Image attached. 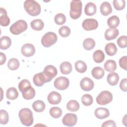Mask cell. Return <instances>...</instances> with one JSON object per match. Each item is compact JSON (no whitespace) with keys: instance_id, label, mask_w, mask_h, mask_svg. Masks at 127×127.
I'll return each mask as SVG.
<instances>
[{"instance_id":"17","label":"cell","mask_w":127,"mask_h":127,"mask_svg":"<svg viewBox=\"0 0 127 127\" xmlns=\"http://www.w3.org/2000/svg\"><path fill=\"white\" fill-rule=\"evenodd\" d=\"M0 24L2 26H7L10 23V19L7 15V12L4 8H0Z\"/></svg>"},{"instance_id":"37","label":"cell","mask_w":127,"mask_h":127,"mask_svg":"<svg viewBox=\"0 0 127 127\" xmlns=\"http://www.w3.org/2000/svg\"><path fill=\"white\" fill-rule=\"evenodd\" d=\"M35 89L32 87L26 91L22 93V97L26 100H31L33 99L35 96Z\"/></svg>"},{"instance_id":"31","label":"cell","mask_w":127,"mask_h":127,"mask_svg":"<svg viewBox=\"0 0 127 127\" xmlns=\"http://www.w3.org/2000/svg\"><path fill=\"white\" fill-rule=\"evenodd\" d=\"M30 81L27 79H23L18 84V88L21 93L26 91L31 87Z\"/></svg>"},{"instance_id":"30","label":"cell","mask_w":127,"mask_h":127,"mask_svg":"<svg viewBox=\"0 0 127 127\" xmlns=\"http://www.w3.org/2000/svg\"><path fill=\"white\" fill-rule=\"evenodd\" d=\"M105 69L109 72H113L117 68V64L115 61L112 60H107L104 64Z\"/></svg>"},{"instance_id":"15","label":"cell","mask_w":127,"mask_h":127,"mask_svg":"<svg viewBox=\"0 0 127 127\" xmlns=\"http://www.w3.org/2000/svg\"><path fill=\"white\" fill-rule=\"evenodd\" d=\"M94 115L99 119H104L109 116L110 112L107 108L100 107L97 108L95 110Z\"/></svg>"},{"instance_id":"47","label":"cell","mask_w":127,"mask_h":127,"mask_svg":"<svg viewBox=\"0 0 127 127\" xmlns=\"http://www.w3.org/2000/svg\"><path fill=\"white\" fill-rule=\"evenodd\" d=\"M0 64L2 65L6 61V56L2 52L0 53Z\"/></svg>"},{"instance_id":"10","label":"cell","mask_w":127,"mask_h":127,"mask_svg":"<svg viewBox=\"0 0 127 127\" xmlns=\"http://www.w3.org/2000/svg\"><path fill=\"white\" fill-rule=\"evenodd\" d=\"M34 84L38 87L43 86L46 82H49L48 79L45 75L43 72L35 74L33 78Z\"/></svg>"},{"instance_id":"13","label":"cell","mask_w":127,"mask_h":127,"mask_svg":"<svg viewBox=\"0 0 127 127\" xmlns=\"http://www.w3.org/2000/svg\"><path fill=\"white\" fill-rule=\"evenodd\" d=\"M80 86L83 90L85 91H89L93 88L94 86V83L91 79L85 77L81 80L80 82Z\"/></svg>"},{"instance_id":"46","label":"cell","mask_w":127,"mask_h":127,"mask_svg":"<svg viewBox=\"0 0 127 127\" xmlns=\"http://www.w3.org/2000/svg\"><path fill=\"white\" fill-rule=\"evenodd\" d=\"M102 127H116V125L115 122L113 120H108L106 122H105L102 125Z\"/></svg>"},{"instance_id":"40","label":"cell","mask_w":127,"mask_h":127,"mask_svg":"<svg viewBox=\"0 0 127 127\" xmlns=\"http://www.w3.org/2000/svg\"><path fill=\"white\" fill-rule=\"evenodd\" d=\"M54 21L57 25H63L66 21V17L63 13H58L55 16Z\"/></svg>"},{"instance_id":"5","label":"cell","mask_w":127,"mask_h":127,"mask_svg":"<svg viewBox=\"0 0 127 127\" xmlns=\"http://www.w3.org/2000/svg\"><path fill=\"white\" fill-rule=\"evenodd\" d=\"M57 35L55 33L48 32L42 37L41 39V43L44 47L48 48L55 44L57 41Z\"/></svg>"},{"instance_id":"12","label":"cell","mask_w":127,"mask_h":127,"mask_svg":"<svg viewBox=\"0 0 127 127\" xmlns=\"http://www.w3.org/2000/svg\"><path fill=\"white\" fill-rule=\"evenodd\" d=\"M22 54L26 57H30L34 55L35 53V48L33 45L30 43L24 44L21 47Z\"/></svg>"},{"instance_id":"2","label":"cell","mask_w":127,"mask_h":127,"mask_svg":"<svg viewBox=\"0 0 127 127\" xmlns=\"http://www.w3.org/2000/svg\"><path fill=\"white\" fill-rule=\"evenodd\" d=\"M18 116L22 125L29 127L33 123V117L32 111L28 108H23L20 110Z\"/></svg>"},{"instance_id":"44","label":"cell","mask_w":127,"mask_h":127,"mask_svg":"<svg viewBox=\"0 0 127 127\" xmlns=\"http://www.w3.org/2000/svg\"><path fill=\"white\" fill-rule=\"evenodd\" d=\"M127 57L124 56L121 58L119 60V65L120 67L125 70H127Z\"/></svg>"},{"instance_id":"8","label":"cell","mask_w":127,"mask_h":127,"mask_svg":"<svg viewBox=\"0 0 127 127\" xmlns=\"http://www.w3.org/2000/svg\"><path fill=\"white\" fill-rule=\"evenodd\" d=\"M77 117L72 113H67L63 117L62 123L64 125L68 127L74 126L77 123Z\"/></svg>"},{"instance_id":"20","label":"cell","mask_w":127,"mask_h":127,"mask_svg":"<svg viewBox=\"0 0 127 127\" xmlns=\"http://www.w3.org/2000/svg\"><path fill=\"white\" fill-rule=\"evenodd\" d=\"M107 80L110 85L112 86L116 85L119 80V76L118 73L112 72L108 74L107 77Z\"/></svg>"},{"instance_id":"22","label":"cell","mask_w":127,"mask_h":127,"mask_svg":"<svg viewBox=\"0 0 127 127\" xmlns=\"http://www.w3.org/2000/svg\"><path fill=\"white\" fill-rule=\"evenodd\" d=\"M105 51L108 56H113L117 53V48L114 43H109L106 45Z\"/></svg>"},{"instance_id":"25","label":"cell","mask_w":127,"mask_h":127,"mask_svg":"<svg viewBox=\"0 0 127 127\" xmlns=\"http://www.w3.org/2000/svg\"><path fill=\"white\" fill-rule=\"evenodd\" d=\"M31 28L36 31H40L43 29L44 23L41 19H36L32 21L30 23Z\"/></svg>"},{"instance_id":"43","label":"cell","mask_w":127,"mask_h":127,"mask_svg":"<svg viewBox=\"0 0 127 127\" xmlns=\"http://www.w3.org/2000/svg\"><path fill=\"white\" fill-rule=\"evenodd\" d=\"M117 44L121 48H125L127 46V38L125 35L120 37L117 40Z\"/></svg>"},{"instance_id":"39","label":"cell","mask_w":127,"mask_h":127,"mask_svg":"<svg viewBox=\"0 0 127 127\" xmlns=\"http://www.w3.org/2000/svg\"><path fill=\"white\" fill-rule=\"evenodd\" d=\"M9 120L8 113L4 110H0V123L1 125H6Z\"/></svg>"},{"instance_id":"3","label":"cell","mask_w":127,"mask_h":127,"mask_svg":"<svg viewBox=\"0 0 127 127\" xmlns=\"http://www.w3.org/2000/svg\"><path fill=\"white\" fill-rule=\"evenodd\" d=\"M82 3L80 0H73L70 2V16L73 19L78 18L82 13Z\"/></svg>"},{"instance_id":"6","label":"cell","mask_w":127,"mask_h":127,"mask_svg":"<svg viewBox=\"0 0 127 127\" xmlns=\"http://www.w3.org/2000/svg\"><path fill=\"white\" fill-rule=\"evenodd\" d=\"M113 100L112 94L109 91H103L96 97L97 103L100 105H105Z\"/></svg>"},{"instance_id":"11","label":"cell","mask_w":127,"mask_h":127,"mask_svg":"<svg viewBox=\"0 0 127 127\" xmlns=\"http://www.w3.org/2000/svg\"><path fill=\"white\" fill-rule=\"evenodd\" d=\"M43 72L48 79L49 82L51 81L52 79L55 77L58 73L57 69L52 65H48L46 66Z\"/></svg>"},{"instance_id":"27","label":"cell","mask_w":127,"mask_h":127,"mask_svg":"<svg viewBox=\"0 0 127 127\" xmlns=\"http://www.w3.org/2000/svg\"><path fill=\"white\" fill-rule=\"evenodd\" d=\"M6 96L8 99L13 100L18 97V92L15 88L10 87L6 90Z\"/></svg>"},{"instance_id":"4","label":"cell","mask_w":127,"mask_h":127,"mask_svg":"<svg viewBox=\"0 0 127 127\" xmlns=\"http://www.w3.org/2000/svg\"><path fill=\"white\" fill-rule=\"evenodd\" d=\"M27 28V24L23 20H19L11 25L10 32L14 35H18L25 31Z\"/></svg>"},{"instance_id":"33","label":"cell","mask_w":127,"mask_h":127,"mask_svg":"<svg viewBox=\"0 0 127 127\" xmlns=\"http://www.w3.org/2000/svg\"><path fill=\"white\" fill-rule=\"evenodd\" d=\"M95 46V42L94 40L91 38L85 39L83 42V48L87 51L93 49Z\"/></svg>"},{"instance_id":"24","label":"cell","mask_w":127,"mask_h":127,"mask_svg":"<svg viewBox=\"0 0 127 127\" xmlns=\"http://www.w3.org/2000/svg\"><path fill=\"white\" fill-rule=\"evenodd\" d=\"M11 44V40L8 36H2L0 39V48L6 50L9 48Z\"/></svg>"},{"instance_id":"38","label":"cell","mask_w":127,"mask_h":127,"mask_svg":"<svg viewBox=\"0 0 127 127\" xmlns=\"http://www.w3.org/2000/svg\"><path fill=\"white\" fill-rule=\"evenodd\" d=\"M81 102L82 104L86 106L91 105L93 103V97L88 94H85L81 97Z\"/></svg>"},{"instance_id":"32","label":"cell","mask_w":127,"mask_h":127,"mask_svg":"<svg viewBox=\"0 0 127 127\" xmlns=\"http://www.w3.org/2000/svg\"><path fill=\"white\" fill-rule=\"evenodd\" d=\"M80 106L78 102L74 100H71L68 102L66 104L67 109L71 112H76L79 109Z\"/></svg>"},{"instance_id":"9","label":"cell","mask_w":127,"mask_h":127,"mask_svg":"<svg viewBox=\"0 0 127 127\" xmlns=\"http://www.w3.org/2000/svg\"><path fill=\"white\" fill-rule=\"evenodd\" d=\"M82 26L84 30L87 31L95 30L98 26V22L94 18H87L83 21Z\"/></svg>"},{"instance_id":"28","label":"cell","mask_w":127,"mask_h":127,"mask_svg":"<svg viewBox=\"0 0 127 127\" xmlns=\"http://www.w3.org/2000/svg\"><path fill=\"white\" fill-rule=\"evenodd\" d=\"M120 22L119 18L116 15H113L107 20L108 25L111 28H116L119 26Z\"/></svg>"},{"instance_id":"7","label":"cell","mask_w":127,"mask_h":127,"mask_svg":"<svg viewBox=\"0 0 127 127\" xmlns=\"http://www.w3.org/2000/svg\"><path fill=\"white\" fill-rule=\"evenodd\" d=\"M54 86L57 89L64 90L67 88L69 85V81L67 77L60 76L54 81Z\"/></svg>"},{"instance_id":"21","label":"cell","mask_w":127,"mask_h":127,"mask_svg":"<svg viewBox=\"0 0 127 127\" xmlns=\"http://www.w3.org/2000/svg\"><path fill=\"white\" fill-rule=\"evenodd\" d=\"M92 75L96 79H101L104 75L105 71L104 69L99 66L94 67L91 71Z\"/></svg>"},{"instance_id":"29","label":"cell","mask_w":127,"mask_h":127,"mask_svg":"<svg viewBox=\"0 0 127 127\" xmlns=\"http://www.w3.org/2000/svg\"><path fill=\"white\" fill-rule=\"evenodd\" d=\"M93 59L94 61L96 63H102L105 59L104 52L100 50H96L93 54Z\"/></svg>"},{"instance_id":"18","label":"cell","mask_w":127,"mask_h":127,"mask_svg":"<svg viewBox=\"0 0 127 127\" xmlns=\"http://www.w3.org/2000/svg\"><path fill=\"white\" fill-rule=\"evenodd\" d=\"M100 12L104 16H107L112 12V8L110 3L108 1L102 2L100 7Z\"/></svg>"},{"instance_id":"45","label":"cell","mask_w":127,"mask_h":127,"mask_svg":"<svg viewBox=\"0 0 127 127\" xmlns=\"http://www.w3.org/2000/svg\"><path fill=\"white\" fill-rule=\"evenodd\" d=\"M120 87L121 89L124 91L127 92V79H123L120 83Z\"/></svg>"},{"instance_id":"16","label":"cell","mask_w":127,"mask_h":127,"mask_svg":"<svg viewBox=\"0 0 127 127\" xmlns=\"http://www.w3.org/2000/svg\"><path fill=\"white\" fill-rule=\"evenodd\" d=\"M119 34V32L117 28H108L105 32V38L108 40H112L117 37Z\"/></svg>"},{"instance_id":"36","label":"cell","mask_w":127,"mask_h":127,"mask_svg":"<svg viewBox=\"0 0 127 127\" xmlns=\"http://www.w3.org/2000/svg\"><path fill=\"white\" fill-rule=\"evenodd\" d=\"M50 114L53 118L58 119L62 116V110L59 107H53L50 109Z\"/></svg>"},{"instance_id":"42","label":"cell","mask_w":127,"mask_h":127,"mask_svg":"<svg viewBox=\"0 0 127 127\" xmlns=\"http://www.w3.org/2000/svg\"><path fill=\"white\" fill-rule=\"evenodd\" d=\"M59 33L62 37H67L70 34V29L66 26H63L59 29Z\"/></svg>"},{"instance_id":"34","label":"cell","mask_w":127,"mask_h":127,"mask_svg":"<svg viewBox=\"0 0 127 127\" xmlns=\"http://www.w3.org/2000/svg\"><path fill=\"white\" fill-rule=\"evenodd\" d=\"M75 68L76 70L80 73H84L87 70V65L82 61H77L75 63Z\"/></svg>"},{"instance_id":"41","label":"cell","mask_w":127,"mask_h":127,"mask_svg":"<svg viewBox=\"0 0 127 127\" xmlns=\"http://www.w3.org/2000/svg\"><path fill=\"white\" fill-rule=\"evenodd\" d=\"M113 2L115 8L118 10L123 9L126 5V1L124 0H114Z\"/></svg>"},{"instance_id":"26","label":"cell","mask_w":127,"mask_h":127,"mask_svg":"<svg viewBox=\"0 0 127 127\" xmlns=\"http://www.w3.org/2000/svg\"><path fill=\"white\" fill-rule=\"evenodd\" d=\"M32 107L35 112H42L45 109L46 105L43 101L36 100L33 103Z\"/></svg>"},{"instance_id":"23","label":"cell","mask_w":127,"mask_h":127,"mask_svg":"<svg viewBox=\"0 0 127 127\" xmlns=\"http://www.w3.org/2000/svg\"><path fill=\"white\" fill-rule=\"evenodd\" d=\"M61 72L64 74H68L72 71L71 64L68 62H64L60 65Z\"/></svg>"},{"instance_id":"14","label":"cell","mask_w":127,"mask_h":127,"mask_svg":"<svg viewBox=\"0 0 127 127\" xmlns=\"http://www.w3.org/2000/svg\"><path fill=\"white\" fill-rule=\"evenodd\" d=\"M47 100L51 104H58L62 100V96L59 93L56 91H52L49 94Z\"/></svg>"},{"instance_id":"19","label":"cell","mask_w":127,"mask_h":127,"mask_svg":"<svg viewBox=\"0 0 127 127\" xmlns=\"http://www.w3.org/2000/svg\"><path fill=\"white\" fill-rule=\"evenodd\" d=\"M96 9L95 4L92 2H89L85 6L84 12L86 15L88 16H92L96 13Z\"/></svg>"},{"instance_id":"35","label":"cell","mask_w":127,"mask_h":127,"mask_svg":"<svg viewBox=\"0 0 127 127\" xmlns=\"http://www.w3.org/2000/svg\"><path fill=\"white\" fill-rule=\"evenodd\" d=\"M19 66V62L16 58L10 59L7 63V67L8 68L12 70L17 69Z\"/></svg>"},{"instance_id":"1","label":"cell","mask_w":127,"mask_h":127,"mask_svg":"<svg viewBox=\"0 0 127 127\" xmlns=\"http://www.w3.org/2000/svg\"><path fill=\"white\" fill-rule=\"evenodd\" d=\"M24 8L26 11L32 16L38 15L41 12V6L34 0H26L24 2Z\"/></svg>"}]
</instances>
